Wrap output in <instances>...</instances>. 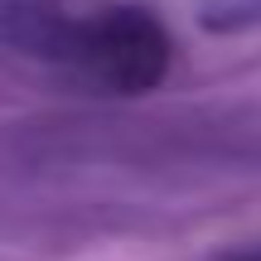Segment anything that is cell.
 <instances>
[{
    "label": "cell",
    "instance_id": "cell-1",
    "mask_svg": "<svg viewBox=\"0 0 261 261\" xmlns=\"http://www.w3.org/2000/svg\"><path fill=\"white\" fill-rule=\"evenodd\" d=\"M48 34L39 39L48 58L77 68L107 92H150L169 73V34L140 5H92V10H48Z\"/></svg>",
    "mask_w": 261,
    "mask_h": 261
},
{
    "label": "cell",
    "instance_id": "cell-2",
    "mask_svg": "<svg viewBox=\"0 0 261 261\" xmlns=\"http://www.w3.org/2000/svg\"><path fill=\"white\" fill-rule=\"evenodd\" d=\"M218 261H261V247H237V252H227Z\"/></svg>",
    "mask_w": 261,
    "mask_h": 261
}]
</instances>
